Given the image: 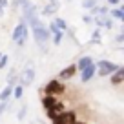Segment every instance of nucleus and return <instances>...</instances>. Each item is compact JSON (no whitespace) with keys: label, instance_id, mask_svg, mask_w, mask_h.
<instances>
[{"label":"nucleus","instance_id":"nucleus-1","mask_svg":"<svg viewBox=\"0 0 124 124\" xmlns=\"http://www.w3.org/2000/svg\"><path fill=\"white\" fill-rule=\"evenodd\" d=\"M31 31H33L35 42L39 44L42 49H46V44L51 40V35H49V31H47L46 24H44V22H39L37 26H31Z\"/></svg>","mask_w":124,"mask_h":124},{"label":"nucleus","instance_id":"nucleus-2","mask_svg":"<svg viewBox=\"0 0 124 124\" xmlns=\"http://www.w3.org/2000/svg\"><path fill=\"white\" fill-rule=\"evenodd\" d=\"M13 42L16 44V46H24L27 40V37H29V26H27V22L24 18H20V22L15 26V29H13Z\"/></svg>","mask_w":124,"mask_h":124},{"label":"nucleus","instance_id":"nucleus-3","mask_svg":"<svg viewBox=\"0 0 124 124\" xmlns=\"http://www.w3.org/2000/svg\"><path fill=\"white\" fill-rule=\"evenodd\" d=\"M64 91H66L64 82L57 80V78H51V80L44 86V93H46V95H55V97H57V95H62Z\"/></svg>","mask_w":124,"mask_h":124},{"label":"nucleus","instance_id":"nucleus-4","mask_svg":"<svg viewBox=\"0 0 124 124\" xmlns=\"http://www.w3.org/2000/svg\"><path fill=\"white\" fill-rule=\"evenodd\" d=\"M33 80H35V68L31 66V64H27L18 75V84L24 86V88H27V86L33 84Z\"/></svg>","mask_w":124,"mask_h":124},{"label":"nucleus","instance_id":"nucleus-5","mask_svg":"<svg viewBox=\"0 0 124 124\" xmlns=\"http://www.w3.org/2000/svg\"><path fill=\"white\" fill-rule=\"evenodd\" d=\"M95 66H97V71H95L97 75H101V77H108V75H111L113 71L119 68V64H115V62H111V60H99Z\"/></svg>","mask_w":124,"mask_h":124},{"label":"nucleus","instance_id":"nucleus-6","mask_svg":"<svg viewBox=\"0 0 124 124\" xmlns=\"http://www.w3.org/2000/svg\"><path fill=\"white\" fill-rule=\"evenodd\" d=\"M73 120H77V113L75 111H66V109H64V111L58 113L51 122L53 124H71Z\"/></svg>","mask_w":124,"mask_h":124},{"label":"nucleus","instance_id":"nucleus-7","mask_svg":"<svg viewBox=\"0 0 124 124\" xmlns=\"http://www.w3.org/2000/svg\"><path fill=\"white\" fill-rule=\"evenodd\" d=\"M95 71H97V66H95V62H91L88 68L80 70V82H89L93 77H95Z\"/></svg>","mask_w":124,"mask_h":124},{"label":"nucleus","instance_id":"nucleus-8","mask_svg":"<svg viewBox=\"0 0 124 124\" xmlns=\"http://www.w3.org/2000/svg\"><path fill=\"white\" fill-rule=\"evenodd\" d=\"M93 22L97 24V26H102V27H106V29H111L113 27V24H111V16L106 13V15H95L93 16Z\"/></svg>","mask_w":124,"mask_h":124},{"label":"nucleus","instance_id":"nucleus-9","mask_svg":"<svg viewBox=\"0 0 124 124\" xmlns=\"http://www.w3.org/2000/svg\"><path fill=\"white\" fill-rule=\"evenodd\" d=\"M109 82H111L113 86H120L124 82V68L122 66H119L111 75H109Z\"/></svg>","mask_w":124,"mask_h":124},{"label":"nucleus","instance_id":"nucleus-10","mask_svg":"<svg viewBox=\"0 0 124 124\" xmlns=\"http://www.w3.org/2000/svg\"><path fill=\"white\" fill-rule=\"evenodd\" d=\"M75 73H77V66H75V64H71V66L64 68V70L58 73V78H60V80H70V78L75 77Z\"/></svg>","mask_w":124,"mask_h":124},{"label":"nucleus","instance_id":"nucleus-11","mask_svg":"<svg viewBox=\"0 0 124 124\" xmlns=\"http://www.w3.org/2000/svg\"><path fill=\"white\" fill-rule=\"evenodd\" d=\"M58 8H60L58 0H49V2L44 6L42 15H44V16H49V15H53V13H57V11H58Z\"/></svg>","mask_w":124,"mask_h":124},{"label":"nucleus","instance_id":"nucleus-12","mask_svg":"<svg viewBox=\"0 0 124 124\" xmlns=\"http://www.w3.org/2000/svg\"><path fill=\"white\" fill-rule=\"evenodd\" d=\"M108 15L111 16V18H117V20H124V8L119 4L115 9H109V11H108Z\"/></svg>","mask_w":124,"mask_h":124},{"label":"nucleus","instance_id":"nucleus-13","mask_svg":"<svg viewBox=\"0 0 124 124\" xmlns=\"http://www.w3.org/2000/svg\"><path fill=\"white\" fill-rule=\"evenodd\" d=\"M13 86H15V84H9V82H8V86L0 91V102H8V99L13 95Z\"/></svg>","mask_w":124,"mask_h":124},{"label":"nucleus","instance_id":"nucleus-14","mask_svg":"<svg viewBox=\"0 0 124 124\" xmlns=\"http://www.w3.org/2000/svg\"><path fill=\"white\" fill-rule=\"evenodd\" d=\"M57 102H58V101H57V97H55V95H46V97H42V106H44V109L53 108Z\"/></svg>","mask_w":124,"mask_h":124},{"label":"nucleus","instance_id":"nucleus-15","mask_svg":"<svg viewBox=\"0 0 124 124\" xmlns=\"http://www.w3.org/2000/svg\"><path fill=\"white\" fill-rule=\"evenodd\" d=\"M91 62H93L91 57H80V58H78V62L75 64V66H77V71H80V70H84V68H88Z\"/></svg>","mask_w":124,"mask_h":124},{"label":"nucleus","instance_id":"nucleus-16","mask_svg":"<svg viewBox=\"0 0 124 124\" xmlns=\"http://www.w3.org/2000/svg\"><path fill=\"white\" fill-rule=\"evenodd\" d=\"M22 95H24V86L15 84V86H13V95H11V97H15V99H22Z\"/></svg>","mask_w":124,"mask_h":124},{"label":"nucleus","instance_id":"nucleus-17","mask_svg":"<svg viewBox=\"0 0 124 124\" xmlns=\"http://www.w3.org/2000/svg\"><path fill=\"white\" fill-rule=\"evenodd\" d=\"M53 24H55L60 31H68V24H66V20H64V18H55Z\"/></svg>","mask_w":124,"mask_h":124},{"label":"nucleus","instance_id":"nucleus-18","mask_svg":"<svg viewBox=\"0 0 124 124\" xmlns=\"http://www.w3.org/2000/svg\"><path fill=\"white\" fill-rule=\"evenodd\" d=\"M62 39H64V31H57V33H53V44H55V46H58V44L62 42Z\"/></svg>","mask_w":124,"mask_h":124},{"label":"nucleus","instance_id":"nucleus-19","mask_svg":"<svg viewBox=\"0 0 124 124\" xmlns=\"http://www.w3.org/2000/svg\"><path fill=\"white\" fill-rule=\"evenodd\" d=\"M8 64H9V57L2 53V57H0V70H4V68L8 66Z\"/></svg>","mask_w":124,"mask_h":124},{"label":"nucleus","instance_id":"nucleus-20","mask_svg":"<svg viewBox=\"0 0 124 124\" xmlns=\"http://www.w3.org/2000/svg\"><path fill=\"white\" fill-rule=\"evenodd\" d=\"M97 2H99V0H84V2H82V6H84L86 9H91V8H95V6H97Z\"/></svg>","mask_w":124,"mask_h":124},{"label":"nucleus","instance_id":"nucleus-21","mask_svg":"<svg viewBox=\"0 0 124 124\" xmlns=\"http://www.w3.org/2000/svg\"><path fill=\"white\" fill-rule=\"evenodd\" d=\"M57 115H58V113L55 111V109H46V117H47L49 120H53V119H55Z\"/></svg>","mask_w":124,"mask_h":124},{"label":"nucleus","instance_id":"nucleus-22","mask_svg":"<svg viewBox=\"0 0 124 124\" xmlns=\"http://www.w3.org/2000/svg\"><path fill=\"white\" fill-rule=\"evenodd\" d=\"M26 109H27V106H26V104H24L22 108L18 109V115H16V117H18V120H22L24 117H26Z\"/></svg>","mask_w":124,"mask_h":124},{"label":"nucleus","instance_id":"nucleus-23","mask_svg":"<svg viewBox=\"0 0 124 124\" xmlns=\"http://www.w3.org/2000/svg\"><path fill=\"white\" fill-rule=\"evenodd\" d=\"M8 108H9V102H0V117H2V113H4Z\"/></svg>","mask_w":124,"mask_h":124},{"label":"nucleus","instance_id":"nucleus-24","mask_svg":"<svg viewBox=\"0 0 124 124\" xmlns=\"http://www.w3.org/2000/svg\"><path fill=\"white\" fill-rule=\"evenodd\" d=\"M99 40H101V33H99V31H95V33L91 35V42H99Z\"/></svg>","mask_w":124,"mask_h":124},{"label":"nucleus","instance_id":"nucleus-25","mask_svg":"<svg viewBox=\"0 0 124 124\" xmlns=\"http://www.w3.org/2000/svg\"><path fill=\"white\" fill-rule=\"evenodd\" d=\"M115 40H117L119 44H122V42H124V35H122V33H120V35H117V37H115Z\"/></svg>","mask_w":124,"mask_h":124},{"label":"nucleus","instance_id":"nucleus-26","mask_svg":"<svg viewBox=\"0 0 124 124\" xmlns=\"http://www.w3.org/2000/svg\"><path fill=\"white\" fill-rule=\"evenodd\" d=\"M108 4H109V6H119L120 0H108Z\"/></svg>","mask_w":124,"mask_h":124},{"label":"nucleus","instance_id":"nucleus-27","mask_svg":"<svg viewBox=\"0 0 124 124\" xmlns=\"http://www.w3.org/2000/svg\"><path fill=\"white\" fill-rule=\"evenodd\" d=\"M0 8H2V9L8 8V0H0Z\"/></svg>","mask_w":124,"mask_h":124},{"label":"nucleus","instance_id":"nucleus-28","mask_svg":"<svg viewBox=\"0 0 124 124\" xmlns=\"http://www.w3.org/2000/svg\"><path fill=\"white\" fill-rule=\"evenodd\" d=\"M84 22H93V16L91 15H86L84 16Z\"/></svg>","mask_w":124,"mask_h":124},{"label":"nucleus","instance_id":"nucleus-29","mask_svg":"<svg viewBox=\"0 0 124 124\" xmlns=\"http://www.w3.org/2000/svg\"><path fill=\"white\" fill-rule=\"evenodd\" d=\"M71 124H86V122H84V120H73Z\"/></svg>","mask_w":124,"mask_h":124},{"label":"nucleus","instance_id":"nucleus-30","mask_svg":"<svg viewBox=\"0 0 124 124\" xmlns=\"http://www.w3.org/2000/svg\"><path fill=\"white\" fill-rule=\"evenodd\" d=\"M0 16H4V9L2 8H0Z\"/></svg>","mask_w":124,"mask_h":124},{"label":"nucleus","instance_id":"nucleus-31","mask_svg":"<svg viewBox=\"0 0 124 124\" xmlns=\"http://www.w3.org/2000/svg\"><path fill=\"white\" fill-rule=\"evenodd\" d=\"M0 57H2V51H0Z\"/></svg>","mask_w":124,"mask_h":124}]
</instances>
